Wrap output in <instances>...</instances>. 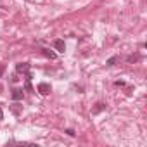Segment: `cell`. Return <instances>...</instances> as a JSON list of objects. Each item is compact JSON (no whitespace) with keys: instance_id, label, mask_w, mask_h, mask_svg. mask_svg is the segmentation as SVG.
Masks as SVG:
<instances>
[{"instance_id":"obj_1","label":"cell","mask_w":147,"mask_h":147,"mask_svg":"<svg viewBox=\"0 0 147 147\" xmlns=\"http://www.w3.org/2000/svg\"><path fill=\"white\" fill-rule=\"evenodd\" d=\"M30 67H31L30 62H19V64H16V71L18 73H23V75H26V73L30 71Z\"/></svg>"},{"instance_id":"obj_2","label":"cell","mask_w":147,"mask_h":147,"mask_svg":"<svg viewBox=\"0 0 147 147\" xmlns=\"http://www.w3.org/2000/svg\"><path fill=\"white\" fill-rule=\"evenodd\" d=\"M36 90H38V92H40L42 95H49L52 88H50V85H49V83H38V87H36Z\"/></svg>"},{"instance_id":"obj_3","label":"cell","mask_w":147,"mask_h":147,"mask_svg":"<svg viewBox=\"0 0 147 147\" xmlns=\"http://www.w3.org/2000/svg\"><path fill=\"white\" fill-rule=\"evenodd\" d=\"M11 97H12V100H23V97H24V92H23V88H14L12 90V94H11Z\"/></svg>"},{"instance_id":"obj_4","label":"cell","mask_w":147,"mask_h":147,"mask_svg":"<svg viewBox=\"0 0 147 147\" xmlns=\"http://www.w3.org/2000/svg\"><path fill=\"white\" fill-rule=\"evenodd\" d=\"M54 49H55L57 52H64V50H66V43H64V40H61V38L54 40Z\"/></svg>"},{"instance_id":"obj_5","label":"cell","mask_w":147,"mask_h":147,"mask_svg":"<svg viewBox=\"0 0 147 147\" xmlns=\"http://www.w3.org/2000/svg\"><path fill=\"white\" fill-rule=\"evenodd\" d=\"M42 54H43L47 59H50V61H54V59L57 57V54H55V52H52L50 49H42Z\"/></svg>"},{"instance_id":"obj_6","label":"cell","mask_w":147,"mask_h":147,"mask_svg":"<svg viewBox=\"0 0 147 147\" xmlns=\"http://www.w3.org/2000/svg\"><path fill=\"white\" fill-rule=\"evenodd\" d=\"M104 109H106V104H104V102H97V104H95V107L92 109V114H100Z\"/></svg>"},{"instance_id":"obj_7","label":"cell","mask_w":147,"mask_h":147,"mask_svg":"<svg viewBox=\"0 0 147 147\" xmlns=\"http://www.w3.org/2000/svg\"><path fill=\"white\" fill-rule=\"evenodd\" d=\"M118 61H119V57H118V55H113V57H109V59L106 61V64H107V66H114Z\"/></svg>"},{"instance_id":"obj_8","label":"cell","mask_w":147,"mask_h":147,"mask_svg":"<svg viewBox=\"0 0 147 147\" xmlns=\"http://www.w3.org/2000/svg\"><path fill=\"white\" fill-rule=\"evenodd\" d=\"M126 61H128L130 64H131V62H137V61H140V55H138V54H135V55H128Z\"/></svg>"},{"instance_id":"obj_9","label":"cell","mask_w":147,"mask_h":147,"mask_svg":"<svg viewBox=\"0 0 147 147\" xmlns=\"http://www.w3.org/2000/svg\"><path fill=\"white\" fill-rule=\"evenodd\" d=\"M12 111H14V114H19V113H21V107H19L18 104H14V106H12Z\"/></svg>"},{"instance_id":"obj_10","label":"cell","mask_w":147,"mask_h":147,"mask_svg":"<svg viewBox=\"0 0 147 147\" xmlns=\"http://www.w3.org/2000/svg\"><path fill=\"white\" fill-rule=\"evenodd\" d=\"M64 133H67L69 137H75V135H76V133H75V130H71V128H67V130H66Z\"/></svg>"},{"instance_id":"obj_11","label":"cell","mask_w":147,"mask_h":147,"mask_svg":"<svg viewBox=\"0 0 147 147\" xmlns=\"http://www.w3.org/2000/svg\"><path fill=\"white\" fill-rule=\"evenodd\" d=\"M4 73H5V66H4V64H0V78L4 76Z\"/></svg>"},{"instance_id":"obj_12","label":"cell","mask_w":147,"mask_h":147,"mask_svg":"<svg viewBox=\"0 0 147 147\" xmlns=\"http://www.w3.org/2000/svg\"><path fill=\"white\" fill-rule=\"evenodd\" d=\"M114 85H116V87H125V82L119 80V82H114Z\"/></svg>"},{"instance_id":"obj_13","label":"cell","mask_w":147,"mask_h":147,"mask_svg":"<svg viewBox=\"0 0 147 147\" xmlns=\"http://www.w3.org/2000/svg\"><path fill=\"white\" fill-rule=\"evenodd\" d=\"M4 119V111H2V107H0V121Z\"/></svg>"}]
</instances>
